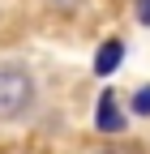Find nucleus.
Instances as JSON below:
<instances>
[{
	"mask_svg": "<svg viewBox=\"0 0 150 154\" xmlns=\"http://www.w3.org/2000/svg\"><path fill=\"white\" fill-rule=\"evenodd\" d=\"M107 154H137V150H107Z\"/></svg>",
	"mask_w": 150,
	"mask_h": 154,
	"instance_id": "0eeeda50",
	"label": "nucleus"
},
{
	"mask_svg": "<svg viewBox=\"0 0 150 154\" xmlns=\"http://www.w3.org/2000/svg\"><path fill=\"white\" fill-rule=\"evenodd\" d=\"M95 116H99L95 124H99L103 133H120V128H124L120 107H116V94H111V90H103V94H99V111H95Z\"/></svg>",
	"mask_w": 150,
	"mask_h": 154,
	"instance_id": "f03ea898",
	"label": "nucleus"
},
{
	"mask_svg": "<svg viewBox=\"0 0 150 154\" xmlns=\"http://www.w3.org/2000/svg\"><path fill=\"white\" fill-rule=\"evenodd\" d=\"M47 5H56V9H73V5H82V0H47Z\"/></svg>",
	"mask_w": 150,
	"mask_h": 154,
	"instance_id": "423d86ee",
	"label": "nucleus"
},
{
	"mask_svg": "<svg viewBox=\"0 0 150 154\" xmlns=\"http://www.w3.org/2000/svg\"><path fill=\"white\" fill-rule=\"evenodd\" d=\"M34 99V77L22 64H0V120L22 116Z\"/></svg>",
	"mask_w": 150,
	"mask_h": 154,
	"instance_id": "f257e3e1",
	"label": "nucleus"
},
{
	"mask_svg": "<svg viewBox=\"0 0 150 154\" xmlns=\"http://www.w3.org/2000/svg\"><path fill=\"white\" fill-rule=\"evenodd\" d=\"M133 111H137V116H150V86H142V90L133 94Z\"/></svg>",
	"mask_w": 150,
	"mask_h": 154,
	"instance_id": "20e7f679",
	"label": "nucleus"
},
{
	"mask_svg": "<svg viewBox=\"0 0 150 154\" xmlns=\"http://www.w3.org/2000/svg\"><path fill=\"white\" fill-rule=\"evenodd\" d=\"M120 51H124V43H120V38L103 43V47H99V56H95V73H99V77L116 73V64H120Z\"/></svg>",
	"mask_w": 150,
	"mask_h": 154,
	"instance_id": "7ed1b4c3",
	"label": "nucleus"
},
{
	"mask_svg": "<svg viewBox=\"0 0 150 154\" xmlns=\"http://www.w3.org/2000/svg\"><path fill=\"white\" fill-rule=\"evenodd\" d=\"M137 13H142V22L150 26V0H137Z\"/></svg>",
	"mask_w": 150,
	"mask_h": 154,
	"instance_id": "39448f33",
	"label": "nucleus"
}]
</instances>
